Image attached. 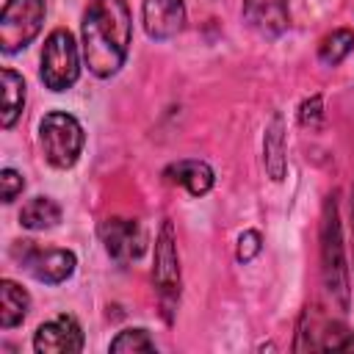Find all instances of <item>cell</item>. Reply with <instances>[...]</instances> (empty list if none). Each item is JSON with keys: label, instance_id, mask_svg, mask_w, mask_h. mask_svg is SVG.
I'll return each instance as SVG.
<instances>
[{"label": "cell", "instance_id": "1", "mask_svg": "<svg viewBox=\"0 0 354 354\" xmlns=\"http://www.w3.org/2000/svg\"><path fill=\"white\" fill-rule=\"evenodd\" d=\"M83 58L97 77H111L127 58L133 19L124 0H91L83 14Z\"/></svg>", "mask_w": 354, "mask_h": 354}, {"label": "cell", "instance_id": "2", "mask_svg": "<svg viewBox=\"0 0 354 354\" xmlns=\"http://www.w3.org/2000/svg\"><path fill=\"white\" fill-rule=\"evenodd\" d=\"M321 260H324V282L329 293L340 301V307H348V268L343 254V235H340V218H337V202L335 196L324 205V224H321Z\"/></svg>", "mask_w": 354, "mask_h": 354}, {"label": "cell", "instance_id": "3", "mask_svg": "<svg viewBox=\"0 0 354 354\" xmlns=\"http://www.w3.org/2000/svg\"><path fill=\"white\" fill-rule=\"evenodd\" d=\"M39 141L44 149V158L55 169H69L77 163L83 149V127L75 116L64 111H50L39 122Z\"/></svg>", "mask_w": 354, "mask_h": 354}, {"label": "cell", "instance_id": "4", "mask_svg": "<svg viewBox=\"0 0 354 354\" xmlns=\"http://www.w3.org/2000/svg\"><path fill=\"white\" fill-rule=\"evenodd\" d=\"M80 75L77 44L69 30L55 28L41 50V80L50 91H66Z\"/></svg>", "mask_w": 354, "mask_h": 354}, {"label": "cell", "instance_id": "5", "mask_svg": "<svg viewBox=\"0 0 354 354\" xmlns=\"http://www.w3.org/2000/svg\"><path fill=\"white\" fill-rule=\"evenodd\" d=\"M44 0H6L0 14V50L17 53L28 47L44 22Z\"/></svg>", "mask_w": 354, "mask_h": 354}, {"label": "cell", "instance_id": "6", "mask_svg": "<svg viewBox=\"0 0 354 354\" xmlns=\"http://www.w3.org/2000/svg\"><path fill=\"white\" fill-rule=\"evenodd\" d=\"M155 288L158 296L166 307V321H171V307L180 299V257H177V241H174V227L171 221H163L158 241H155Z\"/></svg>", "mask_w": 354, "mask_h": 354}, {"label": "cell", "instance_id": "7", "mask_svg": "<svg viewBox=\"0 0 354 354\" xmlns=\"http://www.w3.org/2000/svg\"><path fill=\"white\" fill-rule=\"evenodd\" d=\"M14 257L39 282H47V285L64 282L66 277H72V271L77 266V260L69 249H39V246H33V241H17Z\"/></svg>", "mask_w": 354, "mask_h": 354}, {"label": "cell", "instance_id": "8", "mask_svg": "<svg viewBox=\"0 0 354 354\" xmlns=\"http://www.w3.org/2000/svg\"><path fill=\"white\" fill-rule=\"evenodd\" d=\"M100 238L116 263H130L147 249V232L138 218H105L100 224Z\"/></svg>", "mask_w": 354, "mask_h": 354}, {"label": "cell", "instance_id": "9", "mask_svg": "<svg viewBox=\"0 0 354 354\" xmlns=\"http://www.w3.org/2000/svg\"><path fill=\"white\" fill-rule=\"evenodd\" d=\"M33 348L39 354H75L83 348V329L72 315H58L36 329Z\"/></svg>", "mask_w": 354, "mask_h": 354}, {"label": "cell", "instance_id": "10", "mask_svg": "<svg viewBox=\"0 0 354 354\" xmlns=\"http://www.w3.org/2000/svg\"><path fill=\"white\" fill-rule=\"evenodd\" d=\"M141 17H144V30L152 39H171L183 30L185 6L183 0H144Z\"/></svg>", "mask_w": 354, "mask_h": 354}, {"label": "cell", "instance_id": "11", "mask_svg": "<svg viewBox=\"0 0 354 354\" xmlns=\"http://www.w3.org/2000/svg\"><path fill=\"white\" fill-rule=\"evenodd\" d=\"M246 22L263 36H279L288 28V0H243Z\"/></svg>", "mask_w": 354, "mask_h": 354}, {"label": "cell", "instance_id": "12", "mask_svg": "<svg viewBox=\"0 0 354 354\" xmlns=\"http://www.w3.org/2000/svg\"><path fill=\"white\" fill-rule=\"evenodd\" d=\"M166 180L185 185L194 196H202L213 188V169L205 160H177L166 169Z\"/></svg>", "mask_w": 354, "mask_h": 354}, {"label": "cell", "instance_id": "13", "mask_svg": "<svg viewBox=\"0 0 354 354\" xmlns=\"http://www.w3.org/2000/svg\"><path fill=\"white\" fill-rule=\"evenodd\" d=\"M28 307H30V296L17 282L3 279L0 282V326L11 329V326L22 324L28 315Z\"/></svg>", "mask_w": 354, "mask_h": 354}, {"label": "cell", "instance_id": "14", "mask_svg": "<svg viewBox=\"0 0 354 354\" xmlns=\"http://www.w3.org/2000/svg\"><path fill=\"white\" fill-rule=\"evenodd\" d=\"M25 105V80L14 69H3V111H0V124L8 130L19 119Z\"/></svg>", "mask_w": 354, "mask_h": 354}, {"label": "cell", "instance_id": "15", "mask_svg": "<svg viewBox=\"0 0 354 354\" xmlns=\"http://www.w3.org/2000/svg\"><path fill=\"white\" fill-rule=\"evenodd\" d=\"M263 152H266V169L271 180H282L285 177V130H282V116H271V124L266 127V141H263Z\"/></svg>", "mask_w": 354, "mask_h": 354}, {"label": "cell", "instance_id": "16", "mask_svg": "<svg viewBox=\"0 0 354 354\" xmlns=\"http://www.w3.org/2000/svg\"><path fill=\"white\" fill-rule=\"evenodd\" d=\"M61 221V207L50 196H36L19 210V224L28 230H50Z\"/></svg>", "mask_w": 354, "mask_h": 354}, {"label": "cell", "instance_id": "17", "mask_svg": "<svg viewBox=\"0 0 354 354\" xmlns=\"http://www.w3.org/2000/svg\"><path fill=\"white\" fill-rule=\"evenodd\" d=\"M351 47H354V30L337 28V30H332L329 36H324V41H321V47H318V58H321V64L335 66V64H340V61L351 53Z\"/></svg>", "mask_w": 354, "mask_h": 354}, {"label": "cell", "instance_id": "18", "mask_svg": "<svg viewBox=\"0 0 354 354\" xmlns=\"http://www.w3.org/2000/svg\"><path fill=\"white\" fill-rule=\"evenodd\" d=\"M111 351L122 354V351H155V340L149 337L147 329H124L111 340Z\"/></svg>", "mask_w": 354, "mask_h": 354}, {"label": "cell", "instance_id": "19", "mask_svg": "<svg viewBox=\"0 0 354 354\" xmlns=\"http://www.w3.org/2000/svg\"><path fill=\"white\" fill-rule=\"evenodd\" d=\"M260 249H263L260 232H257V230H246V232H241V238H238V252H235V257H238L241 263H249V260H254V257L260 254Z\"/></svg>", "mask_w": 354, "mask_h": 354}, {"label": "cell", "instance_id": "20", "mask_svg": "<svg viewBox=\"0 0 354 354\" xmlns=\"http://www.w3.org/2000/svg\"><path fill=\"white\" fill-rule=\"evenodd\" d=\"M0 185H3V202H14L25 188V177L17 169H3L0 171Z\"/></svg>", "mask_w": 354, "mask_h": 354}, {"label": "cell", "instance_id": "21", "mask_svg": "<svg viewBox=\"0 0 354 354\" xmlns=\"http://www.w3.org/2000/svg\"><path fill=\"white\" fill-rule=\"evenodd\" d=\"M299 119H301V124H310V127H315L321 122V94H313L310 100L301 102Z\"/></svg>", "mask_w": 354, "mask_h": 354}, {"label": "cell", "instance_id": "22", "mask_svg": "<svg viewBox=\"0 0 354 354\" xmlns=\"http://www.w3.org/2000/svg\"><path fill=\"white\" fill-rule=\"evenodd\" d=\"M351 210H354V199H351Z\"/></svg>", "mask_w": 354, "mask_h": 354}]
</instances>
